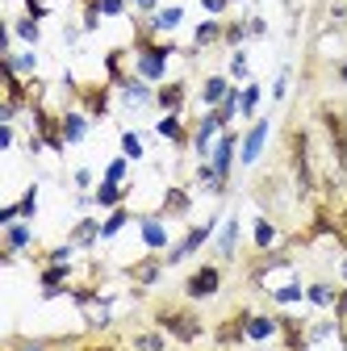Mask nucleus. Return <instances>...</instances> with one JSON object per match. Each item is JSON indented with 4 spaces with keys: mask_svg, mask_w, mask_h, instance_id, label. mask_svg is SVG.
Here are the masks:
<instances>
[{
    "mask_svg": "<svg viewBox=\"0 0 347 351\" xmlns=\"http://www.w3.org/2000/svg\"><path fill=\"white\" fill-rule=\"evenodd\" d=\"M151 322L167 335V339H176L184 347H193L201 335H205V318L193 310V305H176V301H159L155 310H151Z\"/></svg>",
    "mask_w": 347,
    "mask_h": 351,
    "instance_id": "obj_1",
    "label": "nucleus"
},
{
    "mask_svg": "<svg viewBox=\"0 0 347 351\" xmlns=\"http://www.w3.org/2000/svg\"><path fill=\"white\" fill-rule=\"evenodd\" d=\"M289 167H293V180H297V197L306 201L314 193V159H310V134L301 125L289 130Z\"/></svg>",
    "mask_w": 347,
    "mask_h": 351,
    "instance_id": "obj_2",
    "label": "nucleus"
},
{
    "mask_svg": "<svg viewBox=\"0 0 347 351\" xmlns=\"http://www.w3.org/2000/svg\"><path fill=\"white\" fill-rule=\"evenodd\" d=\"M63 84L71 88V97L80 101V109L84 113H88L93 121H101V117H109V105H113V93H117V88L109 84V80H97V84H80L71 71L63 75Z\"/></svg>",
    "mask_w": 347,
    "mask_h": 351,
    "instance_id": "obj_3",
    "label": "nucleus"
},
{
    "mask_svg": "<svg viewBox=\"0 0 347 351\" xmlns=\"http://www.w3.org/2000/svg\"><path fill=\"white\" fill-rule=\"evenodd\" d=\"M29 121H34V138H42V147L63 155L67 151V138H63V113H51L47 101H34L29 105Z\"/></svg>",
    "mask_w": 347,
    "mask_h": 351,
    "instance_id": "obj_4",
    "label": "nucleus"
},
{
    "mask_svg": "<svg viewBox=\"0 0 347 351\" xmlns=\"http://www.w3.org/2000/svg\"><path fill=\"white\" fill-rule=\"evenodd\" d=\"M218 226H222V217H209V222H201V226H189L180 243H171V247L163 251V263H167V268H176V263H184L189 255H197V251L213 239V230H218Z\"/></svg>",
    "mask_w": 347,
    "mask_h": 351,
    "instance_id": "obj_5",
    "label": "nucleus"
},
{
    "mask_svg": "<svg viewBox=\"0 0 347 351\" xmlns=\"http://www.w3.org/2000/svg\"><path fill=\"white\" fill-rule=\"evenodd\" d=\"M222 293V263H197L184 276V297L189 301H209Z\"/></svg>",
    "mask_w": 347,
    "mask_h": 351,
    "instance_id": "obj_6",
    "label": "nucleus"
},
{
    "mask_svg": "<svg viewBox=\"0 0 347 351\" xmlns=\"http://www.w3.org/2000/svg\"><path fill=\"white\" fill-rule=\"evenodd\" d=\"M318 121L331 138V151H335V163L347 167V109H335V105H322L318 109Z\"/></svg>",
    "mask_w": 347,
    "mask_h": 351,
    "instance_id": "obj_7",
    "label": "nucleus"
},
{
    "mask_svg": "<svg viewBox=\"0 0 347 351\" xmlns=\"http://www.w3.org/2000/svg\"><path fill=\"white\" fill-rule=\"evenodd\" d=\"M268 134H272V117H255L247 125V134L239 143V163L243 167H255L259 163V155H264V147H268Z\"/></svg>",
    "mask_w": 347,
    "mask_h": 351,
    "instance_id": "obj_8",
    "label": "nucleus"
},
{
    "mask_svg": "<svg viewBox=\"0 0 347 351\" xmlns=\"http://www.w3.org/2000/svg\"><path fill=\"white\" fill-rule=\"evenodd\" d=\"M222 117H218V109H205L197 121H193V155L197 159H209V151H213V143H218V134H222Z\"/></svg>",
    "mask_w": 347,
    "mask_h": 351,
    "instance_id": "obj_9",
    "label": "nucleus"
},
{
    "mask_svg": "<svg viewBox=\"0 0 347 351\" xmlns=\"http://www.w3.org/2000/svg\"><path fill=\"white\" fill-rule=\"evenodd\" d=\"M239 143H243V134H239V130H222V134H218V143H213V151H209V163H213V171H218L226 184H230V171H235V159H239Z\"/></svg>",
    "mask_w": 347,
    "mask_h": 351,
    "instance_id": "obj_10",
    "label": "nucleus"
},
{
    "mask_svg": "<svg viewBox=\"0 0 347 351\" xmlns=\"http://www.w3.org/2000/svg\"><path fill=\"white\" fill-rule=\"evenodd\" d=\"M247 322H251V310L239 305L235 314H226L218 326H213V343H218V347H243L247 343Z\"/></svg>",
    "mask_w": 347,
    "mask_h": 351,
    "instance_id": "obj_11",
    "label": "nucleus"
},
{
    "mask_svg": "<svg viewBox=\"0 0 347 351\" xmlns=\"http://www.w3.org/2000/svg\"><path fill=\"white\" fill-rule=\"evenodd\" d=\"M139 234H143V247L147 251H167L171 247V230H167V217L155 209V213H139Z\"/></svg>",
    "mask_w": 347,
    "mask_h": 351,
    "instance_id": "obj_12",
    "label": "nucleus"
},
{
    "mask_svg": "<svg viewBox=\"0 0 347 351\" xmlns=\"http://www.w3.org/2000/svg\"><path fill=\"white\" fill-rule=\"evenodd\" d=\"M71 276L75 268L71 263H42V272H38V285H42V301H55L71 289Z\"/></svg>",
    "mask_w": 347,
    "mask_h": 351,
    "instance_id": "obj_13",
    "label": "nucleus"
},
{
    "mask_svg": "<svg viewBox=\"0 0 347 351\" xmlns=\"http://www.w3.org/2000/svg\"><path fill=\"white\" fill-rule=\"evenodd\" d=\"M163 272H167V263H163V255H159V251H151V255L134 259V263L125 268V276L134 280V289H155V285L163 280Z\"/></svg>",
    "mask_w": 347,
    "mask_h": 351,
    "instance_id": "obj_14",
    "label": "nucleus"
},
{
    "mask_svg": "<svg viewBox=\"0 0 347 351\" xmlns=\"http://www.w3.org/2000/svg\"><path fill=\"white\" fill-rule=\"evenodd\" d=\"M155 134H159V138H167L176 151L193 147V125H184V117H180V113H163V117L155 121Z\"/></svg>",
    "mask_w": 347,
    "mask_h": 351,
    "instance_id": "obj_15",
    "label": "nucleus"
},
{
    "mask_svg": "<svg viewBox=\"0 0 347 351\" xmlns=\"http://www.w3.org/2000/svg\"><path fill=\"white\" fill-rule=\"evenodd\" d=\"M189 105V84L184 80H163L155 88V109L159 113H180Z\"/></svg>",
    "mask_w": 347,
    "mask_h": 351,
    "instance_id": "obj_16",
    "label": "nucleus"
},
{
    "mask_svg": "<svg viewBox=\"0 0 347 351\" xmlns=\"http://www.w3.org/2000/svg\"><path fill=\"white\" fill-rule=\"evenodd\" d=\"M29 247H34V226L29 222L5 226V251H0V259H5V263H17V255L29 251Z\"/></svg>",
    "mask_w": 347,
    "mask_h": 351,
    "instance_id": "obj_17",
    "label": "nucleus"
},
{
    "mask_svg": "<svg viewBox=\"0 0 347 351\" xmlns=\"http://www.w3.org/2000/svg\"><path fill=\"white\" fill-rule=\"evenodd\" d=\"M117 97H121L125 109H147V105H155V88H151L143 75H130V80L117 88Z\"/></svg>",
    "mask_w": 347,
    "mask_h": 351,
    "instance_id": "obj_18",
    "label": "nucleus"
},
{
    "mask_svg": "<svg viewBox=\"0 0 347 351\" xmlns=\"http://www.w3.org/2000/svg\"><path fill=\"white\" fill-rule=\"evenodd\" d=\"M235 88V80L230 75H205L201 80V93H197V101L205 105V109H218L222 101H226V93Z\"/></svg>",
    "mask_w": 347,
    "mask_h": 351,
    "instance_id": "obj_19",
    "label": "nucleus"
},
{
    "mask_svg": "<svg viewBox=\"0 0 347 351\" xmlns=\"http://www.w3.org/2000/svg\"><path fill=\"white\" fill-rule=\"evenodd\" d=\"M159 213L167 217H189L193 213V197H189V189H180V184H171L167 193H163V201H159Z\"/></svg>",
    "mask_w": 347,
    "mask_h": 351,
    "instance_id": "obj_20",
    "label": "nucleus"
},
{
    "mask_svg": "<svg viewBox=\"0 0 347 351\" xmlns=\"http://www.w3.org/2000/svg\"><path fill=\"white\" fill-rule=\"evenodd\" d=\"M125 59H134V51H130V47H113V51L105 55V80H109L113 88H121L130 75H134V71H125Z\"/></svg>",
    "mask_w": 347,
    "mask_h": 351,
    "instance_id": "obj_21",
    "label": "nucleus"
},
{
    "mask_svg": "<svg viewBox=\"0 0 347 351\" xmlns=\"http://www.w3.org/2000/svg\"><path fill=\"white\" fill-rule=\"evenodd\" d=\"M88 125H93V117L84 109H63V138H67V147L88 138Z\"/></svg>",
    "mask_w": 347,
    "mask_h": 351,
    "instance_id": "obj_22",
    "label": "nucleus"
},
{
    "mask_svg": "<svg viewBox=\"0 0 347 351\" xmlns=\"http://www.w3.org/2000/svg\"><path fill=\"white\" fill-rule=\"evenodd\" d=\"M280 335V318L276 314H251L247 322V343H268Z\"/></svg>",
    "mask_w": 347,
    "mask_h": 351,
    "instance_id": "obj_23",
    "label": "nucleus"
},
{
    "mask_svg": "<svg viewBox=\"0 0 347 351\" xmlns=\"http://www.w3.org/2000/svg\"><path fill=\"white\" fill-rule=\"evenodd\" d=\"M222 34H226V21H222V17H205V21L193 29V47H197V51H205V47H218V42H222Z\"/></svg>",
    "mask_w": 347,
    "mask_h": 351,
    "instance_id": "obj_24",
    "label": "nucleus"
},
{
    "mask_svg": "<svg viewBox=\"0 0 347 351\" xmlns=\"http://www.w3.org/2000/svg\"><path fill=\"white\" fill-rule=\"evenodd\" d=\"M67 243H75L80 251L97 247L101 243V222H97V217H80V222L71 226V234H67Z\"/></svg>",
    "mask_w": 347,
    "mask_h": 351,
    "instance_id": "obj_25",
    "label": "nucleus"
},
{
    "mask_svg": "<svg viewBox=\"0 0 347 351\" xmlns=\"http://www.w3.org/2000/svg\"><path fill=\"white\" fill-rule=\"evenodd\" d=\"M239 234H243L239 217H226L222 230H218V259H222V263H230V259H235V251H239Z\"/></svg>",
    "mask_w": 347,
    "mask_h": 351,
    "instance_id": "obj_26",
    "label": "nucleus"
},
{
    "mask_svg": "<svg viewBox=\"0 0 347 351\" xmlns=\"http://www.w3.org/2000/svg\"><path fill=\"white\" fill-rule=\"evenodd\" d=\"M276 239H280V230H276L272 217H268V213H264V217H255V226H251V243H255V251H272Z\"/></svg>",
    "mask_w": 347,
    "mask_h": 351,
    "instance_id": "obj_27",
    "label": "nucleus"
},
{
    "mask_svg": "<svg viewBox=\"0 0 347 351\" xmlns=\"http://www.w3.org/2000/svg\"><path fill=\"white\" fill-rule=\"evenodd\" d=\"M93 197H97V205H101V209H117V205H125V197H130V184L101 180V184L93 189Z\"/></svg>",
    "mask_w": 347,
    "mask_h": 351,
    "instance_id": "obj_28",
    "label": "nucleus"
},
{
    "mask_svg": "<svg viewBox=\"0 0 347 351\" xmlns=\"http://www.w3.org/2000/svg\"><path fill=\"white\" fill-rule=\"evenodd\" d=\"M184 21V9L180 5H171V9H159L155 17H147V25H151V34L159 38V34H171V29H176Z\"/></svg>",
    "mask_w": 347,
    "mask_h": 351,
    "instance_id": "obj_29",
    "label": "nucleus"
},
{
    "mask_svg": "<svg viewBox=\"0 0 347 351\" xmlns=\"http://www.w3.org/2000/svg\"><path fill=\"white\" fill-rule=\"evenodd\" d=\"M5 67L17 71V75H25V80H34V71H38V55H34V47H29V51H9V55H5Z\"/></svg>",
    "mask_w": 347,
    "mask_h": 351,
    "instance_id": "obj_30",
    "label": "nucleus"
},
{
    "mask_svg": "<svg viewBox=\"0 0 347 351\" xmlns=\"http://www.w3.org/2000/svg\"><path fill=\"white\" fill-rule=\"evenodd\" d=\"M130 222H134V213H130L125 205H117V209H109V217L101 222V239H117Z\"/></svg>",
    "mask_w": 347,
    "mask_h": 351,
    "instance_id": "obj_31",
    "label": "nucleus"
},
{
    "mask_svg": "<svg viewBox=\"0 0 347 351\" xmlns=\"http://www.w3.org/2000/svg\"><path fill=\"white\" fill-rule=\"evenodd\" d=\"M13 34H17L21 42H29V47H38V42H42V21L29 17V13H21V17L13 21Z\"/></svg>",
    "mask_w": 347,
    "mask_h": 351,
    "instance_id": "obj_32",
    "label": "nucleus"
},
{
    "mask_svg": "<svg viewBox=\"0 0 347 351\" xmlns=\"http://www.w3.org/2000/svg\"><path fill=\"white\" fill-rule=\"evenodd\" d=\"M335 297H339V289H335V285H326V280H314V285H306V301H310V305H318V310L335 305Z\"/></svg>",
    "mask_w": 347,
    "mask_h": 351,
    "instance_id": "obj_33",
    "label": "nucleus"
},
{
    "mask_svg": "<svg viewBox=\"0 0 347 351\" xmlns=\"http://www.w3.org/2000/svg\"><path fill=\"white\" fill-rule=\"evenodd\" d=\"M134 351H167V335L155 326V330H139L134 335Z\"/></svg>",
    "mask_w": 347,
    "mask_h": 351,
    "instance_id": "obj_34",
    "label": "nucleus"
},
{
    "mask_svg": "<svg viewBox=\"0 0 347 351\" xmlns=\"http://www.w3.org/2000/svg\"><path fill=\"white\" fill-rule=\"evenodd\" d=\"M268 297H272L276 305H297L301 297H306V289H301V280H289V285H280V289H268Z\"/></svg>",
    "mask_w": 347,
    "mask_h": 351,
    "instance_id": "obj_35",
    "label": "nucleus"
},
{
    "mask_svg": "<svg viewBox=\"0 0 347 351\" xmlns=\"http://www.w3.org/2000/svg\"><path fill=\"white\" fill-rule=\"evenodd\" d=\"M259 101H264V88H259V84H247V88H243V109H239V117L255 121V109H259Z\"/></svg>",
    "mask_w": 347,
    "mask_h": 351,
    "instance_id": "obj_36",
    "label": "nucleus"
},
{
    "mask_svg": "<svg viewBox=\"0 0 347 351\" xmlns=\"http://www.w3.org/2000/svg\"><path fill=\"white\" fill-rule=\"evenodd\" d=\"M251 38V29H247V21H226V34H222V42L230 51H243V42Z\"/></svg>",
    "mask_w": 347,
    "mask_h": 351,
    "instance_id": "obj_37",
    "label": "nucleus"
},
{
    "mask_svg": "<svg viewBox=\"0 0 347 351\" xmlns=\"http://www.w3.org/2000/svg\"><path fill=\"white\" fill-rule=\"evenodd\" d=\"M5 351H55V343H47V339H21V335H13V339H5Z\"/></svg>",
    "mask_w": 347,
    "mask_h": 351,
    "instance_id": "obj_38",
    "label": "nucleus"
},
{
    "mask_svg": "<svg viewBox=\"0 0 347 351\" xmlns=\"http://www.w3.org/2000/svg\"><path fill=\"white\" fill-rule=\"evenodd\" d=\"M121 155L130 159V163H139L147 151H143V138L134 134V130H121Z\"/></svg>",
    "mask_w": 347,
    "mask_h": 351,
    "instance_id": "obj_39",
    "label": "nucleus"
},
{
    "mask_svg": "<svg viewBox=\"0 0 347 351\" xmlns=\"http://www.w3.org/2000/svg\"><path fill=\"white\" fill-rule=\"evenodd\" d=\"M17 209H21V222H34V217H38V184H29V189L21 193Z\"/></svg>",
    "mask_w": 347,
    "mask_h": 351,
    "instance_id": "obj_40",
    "label": "nucleus"
},
{
    "mask_svg": "<svg viewBox=\"0 0 347 351\" xmlns=\"http://www.w3.org/2000/svg\"><path fill=\"white\" fill-rule=\"evenodd\" d=\"M125 171H130V159H125V155H117V159H109V167H105V180L125 184Z\"/></svg>",
    "mask_w": 347,
    "mask_h": 351,
    "instance_id": "obj_41",
    "label": "nucleus"
},
{
    "mask_svg": "<svg viewBox=\"0 0 347 351\" xmlns=\"http://www.w3.org/2000/svg\"><path fill=\"white\" fill-rule=\"evenodd\" d=\"M247 75H251V67H247V55H243V51H235V55H230V80L239 84V80H247Z\"/></svg>",
    "mask_w": 347,
    "mask_h": 351,
    "instance_id": "obj_42",
    "label": "nucleus"
},
{
    "mask_svg": "<svg viewBox=\"0 0 347 351\" xmlns=\"http://www.w3.org/2000/svg\"><path fill=\"white\" fill-rule=\"evenodd\" d=\"M335 322H339V330H347V289H339V297H335Z\"/></svg>",
    "mask_w": 347,
    "mask_h": 351,
    "instance_id": "obj_43",
    "label": "nucleus"
},
{
    "mask_svg": "<svg viewBox=\"0 0 347 351\" xmlns=\"http://www.w3.org/2000/svg\"><path fill=\"white\" fill-rule=\"evenodd\" d=\"M125 9H130V0H101L105 17H125Z\"/></svg>",
    "mask_w": 347,
    "mask_h": 351,
    "instance_id": "obj_44",
    "label": "nucleus"
},
{
    "mask_svg": "<svg viewBox=\"0 0 347 351\" xmlns=\"http://www.w3.org/2000/svg\"><path fill=\"white\" fill-rule=\"evenodd\" d=\"M21 5H25V13H29V17H38V21H47V17H51L47 0H21Z\"/></svg>",
    "mask_w": 347,
    "mask_h": 351,
    "instance_id": "obj_45",
    "label": "nucleus"
},
{
    "mask_svg": "<svg viewBox=\"0 0 347 351\" xmlns=\"http://www.w3.org/2000/svg\"><path fill=\"white\" fill-rule=\"evenodd\" d=\"M75 351H121L117 343H109V339H88V343H80Z\"/></svg>",
    "mask_w": 347,
    "mask_h": 351,
    "instance_id": "obj_46",
    "label": "nucleus"
},
{
    "mask_svg": "<svg viewBox=\"0 0 347 351\" xmlns=\"http://www.w3.org/2000/svg\"><path fill=\"white\" fill-rule=\"evenodd\" d=\"M230 5H235V0H201V9H205L209 17H222V13H226Z\"/></svg>",
    "mask_w": 347,
    "mask_h": 351,
    "instance_id": "obj_47",
    "label": "nucleus"
},
{
    "mask_svg": "<svg viewBox=\"0 0 347 351\" xmlns=\"http://www.w3.org/2000/svg\"><path fill=\"white\" fill-rule=\"evenodd\" d=\"M285 97H289V71H280L272 84V101H285Z\"/></svg>",
    "mask_w": 347,
    "mask_h": 351,
    "instance_id": "obj_48",
    "label": "nucleus"
},
{
    "mask_svg": "<svg viewBox=\"0 0 347 351\" xmlns=\"http://www.w3.org/2000/svg\"><path fill=\"white\" fill-rule=\"evenodd\" d=\"M335 239L347 247V205H343V209H339V217H335Z\"/></svg>",
    "mask_w": 347,
    "mask_h": 351,
    "instance_id": "obj_49",
    "label": "nucleus"
},
{
    "mask_svg": "<svg viewBox=\"0 0 347 351\" xmlns=\"http://www.w3.org/2000/svg\"><path fill=\"white\" fill-rule=\"evenodd\" d=\"M134 13L139 17H155L159 13V0H134Z\"/></svg>",
    "mask_w": 347,
    "mask_h": 351,
    "instance_id": "obj_50",
    "label": "nucleus"
},
{
    "mask_svg": "<svg viewBox=\"0 0 347 351\" xmlns=\"http://www.w3.org/2000/svg\"><path fill=\"white\" fill-rule=\"evenodd\" d=\"M75 189H80V193L93 189V171H88V167H75Z\"/></svg>",
    "mask_w": 347,
    "mask_h": 351,
    "instance_id": "obj_51",
    "label": "nucleus"
},
{
    "mask_svg": "<svg viewBox=\"0 0 347 351\" xmlns=\"http://www.w3.org/2000/svg\"><path fill=\"white\" fill-rule=\"evenodd\" d=\"M247 29H251V38H264L268 34V21L264 17H247Z\"/></svg>",
    "mask_w": 347,
    "mask_h": 351,
    "instance_id": "obj_52",
    "label": "nucleus"
},
{
    "mask_svg": "<svg viewBox=\"0 0 347 351\" xmlns=\"http://www.w3.org/2000/svg\"><path fill=\"white\" fill-rule=\"evenodd\" d=\"M13 143H17V130L13 125H0V151H9Z\"/></svg>",
    "mask_w": 347,
    "mask_h": 351,
    "instance_id": "obj_53",
    "label": "nucleus"
},
{
    "mask_svg": "<svg viewBox=\"0 0 347 351\" xmlns=\"http://www.w3.org/2000/svg\"><path fill=\"white\" fill-rule=\"evenodd\" d=\"M80 34H84V29H75V25H67V29H63V38H67V47H75V42H80Z\"/></svg>",
    "mask_w": 347,
    "mask_h": 351,
    "instance_id": "obj_54",
    "label": "nucleus"
},
{
    "mask_svg": "<svg viewBox=\"0 0 347 351\" xmlns=\"http://www.w3.org/2000/svg\"><path fill=\"white\" fill-rule=\"evenodd\" d=\"M339 276H343V280H347V255H343V259H339Z\"/></svg>",
    "mask_w": 347,
    "mask_h": 351,
    "instance_id": "obj_55",
    "label": "nucleus"
},
{
    "mask_svg": "<svg viewBox=\"0 0 347 351\" xmlns=\"http://www.w3.org/2000/svg\"><path fill=\"white\" fill-rule=\"evenodd\" d=\"M235 5H247V0H235Z\"/></svg>",
    "mask_w": 347,
    "mask_h": 351,
    "instance_id": "obj_56",
    "label": "nucleus"
}]
</instances>
